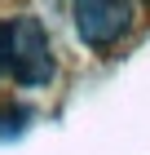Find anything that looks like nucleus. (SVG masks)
I'll use <instances>...</instances> for the list:
<instances>
[{"instance_id": "nucleus-1", "label": "nucleus", "mask_w": 150, "mask_h": 155, "mask_svg": "<svg viewBox=\"0 0 150 155\" xmlns=\"http://www.w3.org/2000/svg\"><path fill=\"white\" fill-rule=\"evenodd\" d=\"M0 58L13 71V80L35 89V84L53 80V49H49V31L40 18L31 13H18L0 27Z\"/></svg>"}, {"instance_id": "nucleus-2", "label": "nucleus", "mask_w": 150, "mask_h": 155, "mask_svg": "<svg viewBox=\"0 0 150 155\" xmlns=\"http://www.w3.org/2000/svg\"><path fill=\"white\" fill-rule=\"evenodd\" d=\"M71 18H75V31L84 45L106 49L132 27V0H75Z\"/></svg>"}, {"instance_id": "nucleus-3", "label": "nucleus", "mask_w": 150, "mask_h": 155, "mask_svg": "<svg viewBox=\"0 0 150 155\" xmlns=\"http://www.w3.org/2000/svg\"><path fill=\"white\" fill-rule=\"evenodd\" d=\"M0 71H5V58H0Z\"/></svg>"}]
</instances>
